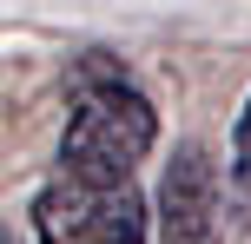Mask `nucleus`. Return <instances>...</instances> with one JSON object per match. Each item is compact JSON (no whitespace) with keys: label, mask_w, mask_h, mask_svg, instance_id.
<instances>
[{"label":"nucleus","mask_w":251,"mask_h":244,"mask_svg":"<svg viewBox=\"0 0 251 244\" xmlns=\"http://www.w3.org/2000/svg\"><path fill=\"white\" fill-rule=\"evenodd\" d=\"M152 139H159L152 99L126 79L113 53H86L73 66V119L60 139V172L86 185H132Z\"/></svg>","instance_id":"nucleus-1"},{"label":"nucleus","mask_w":251,"mask_h":244,"mask_svg":"<svg viewBox=\"0 0 251 244\" xmlns=\"http://www.w3.org/2000/svg\"><path fill=\"white\" fill-rule=\"evenodd\" d=\"M33 244H146V205L132 185L53 178L33 198Z\"/></svg>","instance_id":"nucleus-2"},{"label":"nucleus","mask_w":251,"mask_h":244,"mask_svg":"<svg viewBox=\"0 0 251 244\" xmlns=\"http://www.w3.org/2000/svg\"><path fill=\"white\" fill-rule=\"evenodd\" d=\"M159 238L165 244H218V165L205 145H178L159 185Z\"/></svg>","instance_id":"nucleus-3"},{"label":"nucleus","mask_w":251,"mask_h":244,"mask_svg":"<svg viewBox=\"0 0 251 244\" xmlns=\"http://www.w3.org/2000/svg\"><path fill=\"white\" fill-rule=\"evenodd\" d=\"M231 192L251 205V99H245L238 126H231Z\"/></svg>","instance_id":"nucleus-4"},{"label":"nucleus","mask_w":251,"mask_h":244,"mask_svg":"<svg viewBox=\"0 0 251 244\" xmlns=\"http://www.w3.org/2000/svg\"><path fill=\"white\" fill-rule=\"evenodd\" d=\"M0 244H13V231H7V224H0Z\"/></svg>","instance_id":"nucleus-5"}]
</instances>
